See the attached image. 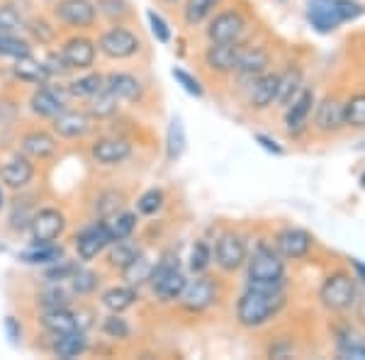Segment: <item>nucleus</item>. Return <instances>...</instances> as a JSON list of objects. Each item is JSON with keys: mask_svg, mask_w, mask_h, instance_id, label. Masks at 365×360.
I'll list each match as a JSON object with an SVG mask.
<instances>
[{"mask_svg": "<svg viewBox=\"0 0 365 360\" xmlns=\"http://www.w3.org/2000/svg\"><path fill=\"white\" fill-rule=\"evenodd\" d=\"M32 54V46L27 39H22L20 34L13 32H0V58H20Z\"/></svg>", "mask_w": 365, "mask_h": 360, "instance_id": "4c0bfd02", "label": "nucleus"}, {"mask_svg": "<svg viewBox=\"0 0 365 360\" xmlns=\"http://www.w3.org/2000/svg\"><path fill=\"white\" fill-rule=\"evenodd\" d=\"M285 307L282 290H261V287H246V292L237 302V322L244 329H258L268 324Z\"/></svg>", "mask_w": 365, "mask_h": 360, "instance_id": "f257e3e1", "label": "nucleus"}, {"mask_svg": "<svg viewBox=\"0 0 365 360\" xmlns=\"http://www.w3.org/2000/svg\"><path fill=\"white\" fill-rule=\"evenodd\" d=\"M71 290H73V294H78V297H86V294H93L98 290L100 280L98 275L93 273V270H86V268H78L73 275H71Z\"/></svg>", "mask_w": 365, "mask_h": 360, "instance_id": "37998d69", "label": "nucleus"}, {"mask_svg": "<svg viewBox=\"0 0 365 360\" xmlns=\"http://www.w3.org/2000/svg\"><path fill=\"white\" fill-rule=\"evenodd\" d=\"M241 51H244L241 42H210L202 54V61L215 73H232L237 68Z\"/></svg>", "mask_w": 365, "mask_h": 360, "instance_id": "9b49d317", "label": "nucleus"}, {"mask_svg": "<svg viewBox=\"0 0 365 360\" xmlns=\"http://www.w3.org/2000/svg\"><path fill=\"white\" fill-rule=\"evenodd\" d=\"M51 127L61 139H81L91 132V115L81 110H63L51 120Z\"/></svg>", "mask_w": 365, "mask_h": 360, "instance_id": "2eb2a0df", "label": "nucleus"}, {"mask_svg": "<svg viewBox=\"0 0 365 360\" xmlns=\"http://www.w3.org/2000/svg\"><path fill=\"white\" fill-rule=\"evenodd\" d=\"M166 3H175V0H166Z\"/></svg>", "mask_w": 365, "mask_h": 360, "instance_id": "0e129e2a", "label": "nucleus"}, {"mask_svg": "<svg viewBox=\"0 0 365 360\" xmlns=\"http://www.w3.org/2000/svg\"><path fill=\"white\" fill-rule=\"evenodd\" d=\"M212 258H215V263L220 270H225V273H234V270H239L241 265L246 263V258H249V246H246L244 236L227 232L217 239Z\"/></svg>", "mask_w": 365, "mask_h": 360, "instance_id": "423d86ee", "label": "nucleus"}, {"mask_svg": "<svg viewBox=\"0 0 365 360\" xmlns=\"http://www.w3.org/2000/svg\"><path fill=\"white\" fill-rule=\"evenodd\" d=\"M256 139L261 141V146H263L266 151H273V153H278V156L282 153V146H278V141H275V139L266 137V134H256Z\"/></svg>", "mask_w": 365, "mask_h": 360, "instance_id": "13d9d810", "label": "nucleus"}, {"mask_svg": "<svg viewBox=\"0 0 365 360\" xmlns=\"http://www.w3.org/2000/svg\"><path fill=\"white\" fill-rule=\"evenodd\" d=\"M20 149H22L25 156L44 161V158L54 156L58 144H56L54 134L44 132V129H32V132H27V134H22V137H20Z\"/></svg>", "mask_w": 365, "mask_h": 360, "instance_id": "aec40b11", "label": "nucleus"}, {"mask_svg": "<svg viewBox=\"0 0 365 360\" xmlns=\"http://www.w3.org/2000/svg\"><path fill=\"white\" fill-rule=\"evenodd\" d=\"M122 205H125V195L120 190H105L93 202V212H96L98 220H108V217H113L115 212L122 210Z\"/></svg>", "mask_w": 365, "mask_h": 360, "instance_id": "58836bf2", "label": "nucleus"}, {"mask_svg": "<svg viewBox=\"0 0 365 360\" xmlns=\"http://www.w3.org/2000/svg\"><path fill=\"white\" fill-rule=\"evenodd\" d=\"M39 324H42L44 331L51 336L68 334L78 329V324H76V312H71L68 307H46L42 314H39Z\"/></svg>", "mask_w": 365, "mask_h": 360, "instance_id": "5701e85b", "label": "nucleus"}, {"mask_svg": "<svg viewBox=\"0 0 365 360\" xmlns=\"http://www.w3.org/2000/svg\"><path fill=\"white\" fill-rule=\"evenodd\" d=\"M222 0H185V8H182V22L187 27L202 25L207 17L215 13V8H220Z\"/></svg>", "mask_w": 365, "mask_h": 360, "instance_id": "2f4dec72", "label": "nucleus"}, {"mask_svg": "<svg viewBox=\"0 0 365 360\" xmlns=\"http://www.w3.org/2000/svg\"><path fill=\"white\" fill-rule=\"evenodd\" d=\"M185 287H187V280L180 268L168 275H163L161 280L151 282V290H154V294L161 299V302H175V299H180L182 292H185Z\"/></svg>", "mask_w": 365, "mask_h": 360, "instance_id": "bb28decb", "label": "nucleus"}, {"mask_svg": "<svg viewBox=\"0 0 365 360\" xmlns=\"http://www.w3.org/2000/svg\"><path fill=\"white\" fill-rule=\"evenodd\" d=\"M185 144H187V137H185V127H182V120L180 117H173L168 125V132H166V156L168 161H178L185 151Z\"/></svg>", "mask_w": 365, "mask_h": 360, "instance_id": "c9c22d12", "label": "nucleus"}, {"mask_svg": "<svg viewBox=\"0 0 365 360\" xmlns=\"http://www.w3.org/2000/svg\"><path fill=\"white\" fill-rule=\"evenodd\" d=\"M88 348V339L86 334L81 331V329H76V331H68V334H58L54 336V346H51V353H54L56 358H78L83 356Z\"/></svg>", "mask_w": 365, "mask_h": 360, "instance_id": "a878e982", "label": "nucleus"}, {"mask_svg": "<svg viewBox=\"0 0 365 360\" xmlns=\"http://www.w3.org/2000/svg\"><path fill=\"white\" fill-rule=\"evenodd\" d=\"M275 249H278L282 258H292V261L304 258L312 249V234L297 227H287L275 239Z\"/></svg>", "mask_w": 365, "mask_h": 360, "instance_id": "4468645a", "label": "nucleus"}, {"mask_svg": "<svg viewBox=\"0 0 365 360\" xmlns=\"http://www.w3.org/2000/svg\"><path fill=\"white\" fill-rule=\"evenodd\" d=\"M344 122L351 129H365V93H356L344 103Z\"/></svg>", "mask_w": 365, "mask_h": 360, "instance_id": "a19ab883", "label": "nucleus"}, {"mask_svg": "<svg viewBox=\"0 0 365 360\" xmlns=\"http://www.w3.org/2000/svg\"><path fill=\"white\" fill-rule=\"evenodd\" d=\"M268 66H270V54L263 49V46H251V49L244 46L234 73L244 81H253V78H258V76L268 73Z\"/></svg>", "mask_w": 365, "mask_h": 360, "instance_id": "a211bd4d", "label": "nucleus"}, {"mask_svg": "<svg viewBox=\"0 0 365 360\" xmlns=\"http://www.w3.org/2000/svg\"><path fill=\"white\" fill-rule=\"evenodd\" d=\"M292 353V344L290 341H285V344H280V346H270L268 348V356L270 358H285V356H290Z\"/></svg>", "mask_w": 365, "mask_h": 360, "instance_id": "4d7b16f0", "label": "nucleus"}, {"mask_svg": "<svg viewBox=\"0 0 365 360\" xmlns=\"http://www.w3.org/2000/svg\"><path fill=\"white\" fill-rule=\"evenodd\" d=\"M141 49L139 37L132 32V29L122 27V25H113L108 27L103 34L98 37V51L108 58H132L137 56Z\"/></svg>", "mask_w": 365, "mask_h": 360, "instance_id": "7ed1b4c3", "label": "nucleus"}, {"mask_svg": "<svg viewBox=\"0 0 365 360\" xmlns=\"http://www.w3.org/2000/svg\"><path fill=\"white\" fill-rule=\"evenodd\" d=\"M105 86H108L120 100H127V103H139V100L144 98V86H141V81L137 76L125 73V71L105 76Z\"/></svg>", "mask_w": 365, "mask_h": 360, "instance_id": "b1692460", "label": "nucleus"}, {"mask_svg": "<svg viewBox=\"0 0 365 360\" xmlns=\"http://www.w3.org/2000/svg\"><path fill=\"white\" fill-rule=\"evenodd\" d=\"M103 334L108 336V339H115V341H127L129 336H132V326L127 324L125 317H120L117 312H113L110 317L103 319Z\"/></svg>", "mask_w": 365, "mask_h": 360, "instance_id": "49530a36", "label": "nucleus"}, {"mask_svg": "<svg viewBox=\"0 0 365 360\" xmlns=\"http://www.w3.org/2000/svg\"><path fill=\"white\" fill-rule=\"evenodd\" d=\"M161 207H163V192L158 190V187H151V190H146L137 200V212H139V215L151 217V215H156Z\"/></svg>", "mask_w": 365, "mask_h": 360, "instance_id": "8fccbe9b", "label": "nucleus"}, {"mask_svg": "<svg viewBox=\"0 0 365 360\" xmlns=\"http://www.w3.org/2000/svg\"><path fill=\"white\" fill-rule=\"evenodd\" d=\"M361 185L365 187V173H363V178H361Z\"/></svg>", "mask_w": 365, "mask_h": 360, "instance_id": "e2e57ef3", "label": "nucleus"}, {"mask_svg": "<svg viewBox=\"0 0 365 360\" xmlns=\"http://www.w3.org/2000/svg\"><path fill=\"white\" fill-rule=\"evenodd\" d=\"M27 29H29V34H32V37L37 39L39 44L49 46V44L56 42V27L51 25L46 17H32V20L27 22Z\"/></svg>", "mask_w": 365, "mask_h": 360, "instance_id": "de8ad7c7", "label": "nucleus"}, {"mask_svg": "<svg viewBox=\"0 0 365 360\" xmlns=\"http://www.w3.org/2000/svg\"><path fill=\"white\" fill-rule=\"evenodd\" d=\"M5 329H8L10 339L17 341V336H20V334H17V324H15V319H13V317H8V319H5Z\"/></svg>", "mask_w": 365, "mask_h": 360, "instance_id": "052dcab7", "label": "nucleus"}, {"mask_svg": "<svg viewBox=\"0 0 365 360\" xmlns=\"http://www.w3.org/2000/svg\"><path fill=\"white\" fill-rule=\"evenodd\" d=\"M351 265H353V270H356V275H358V280L365 285V263L363 261H358V258H351Z\"/></svg>", "mask_w": 365, "mask_h": 360, "instance_id": "bf43d9fd", "label": "nucleus"}, {"mask_svg": "<svg viewBox=\"0 0 365 360\" xmlns=\"http://www.w3.org/2000/svg\"><path fill=\"white\" fill-rule=\"evenodd\" d=\"M151 268H154V265L146 261V256H141V253H139V256L134 258V261L129 263L127 268H122V275H125L127 285H141V282L149 280Z\"/></svg>", "mask_w": 365, "mask_h": 360, "instance_id": "c03bdc74", "label": "nucleus"}, {"mask_svg": "<svg viewBox=\"0 0 365 360\" xmlns=\"http://www.w3.org/2000/svg\"><path fill=\"white\" fill-rule=\"evenodd\" d=\"M117 108H120V98H117L105 83L96 96L91 98V117H98V120H108V117H113L117 112Z\"/></svg>", "mask_w": 365, "mask_h": 360, "instance_id": "f704fd0d", "label": "nucleus"}, {"mask_svg": "<svg viewBox=\"0 0 365 360\" xmlns=\"http://www.w3.org/2000/svg\"><path fill=\"white\" fill-rule=\"evenodd\" d=\"M336 353L339 358L365 360V339L353 331V329H346V331L336 336Z\"/></svg>", "mask_w": 365, "mask_h": 360, "instance_id": "473e14b6", "label": "nucleus"}, {"mask_svg": "<svg viewBox=\"0 0 365 360\" xmlns=\"http://www.w3.org/2000/svg\"><path fill=\"white\" fill-rule=\"evenodd\" d=\"M280 3H282V0H280Z\"/></svg>", "mask_w": 365, "mask_h": 360, "instance_id": "69168bd1", "label": "nucleus"}, {"mask_svg": "<svg viewBox=\"0 0 365 360\" xmlns=\"http://www.w3.org/2000/svg\"><path fill=\"white\" fill-rule=\"evenodd\" d=\"M63 229H66V217L56 207L37 210L29 222V234H32L34 244H51L61 236Z\"/></svg>", "mask_w": 365, "mask_h": 360, "instance_id": "6e6552de", "label": "nucleus"}, {"mask_svg": "<svg viewBox=\"0 0 365 360\" xmlns=\"http://www.w3.org/2000/svg\"><path fill=\"white\" fill-rule=\"evenodd\" d=\"M137 299H139V294H137V290H134V285H117V287L105 290L103 297H100V302H103L105 309L122 314V312L129 309Z\"/></svg>", "mask_w": 365, "mask_h": 360, "instance_id": "c85d7f7f", "label": "nucleus"}, {"mask_svg": "<svg viewBox=\"0 0 365 360\" xmlns=\"http://www.w3.org/2000/svg\"><path fill=\"white\" fill-rule=\"evenodd\" d=\"M37 302L44 307H68L71 304V294L63 290V287H58V285H51V287H46V290H42L37 294Z\"/></svg>", "mask_w": 365, "mask_h": 360, "instance_id": "3c124183", "label": "nucleus"}, {"mask_svg": "<svg viewBox=\"0 0 365 360\" xmlns=\"http://www.w3.org/2000/svg\"><path fill=\"white\" fill-rule=\"evenodd\" d=\"M319 299H322V304L331 312L349 309L353 304V299H356V282H353V277L349 273L336 270V273H331L324 280V285L319 290Z\"/></svg>", "mask_w": 365, "mask_h": 360, "instance_id": "20e7f679", "label": "nucleus"}, {"mask_svg": "<svg viewBox=\"0 0 365 360\" xmlns=\"http://www.w3.org/2000/svg\"><path fill=\"white\" fill-rule=\"evenodd\" d=\"M105 83V76L100 73H88V76H81V78L71 81V83L66 86L68 96L71 98H78V100H91L96 93L103 88Z\"/></svg>", "mask_w": 365, "mask_h": 360, "instance_id": "e433bc0d", "label": "nucleus"}, {"mask_svg": "<svg viewBox=\"0 0 365 360\" xmlns=\"http://www.w3.org/2000/svg\"><path fill=\"white\" fill-rule=\"evenodd\" d=\"M170 73H173V78L182 86V91L190 93V96H195V98H202L205 91H202V86H200V81L195 78V76H190L187 71H182V68H173Z\"/></svg>", "mask_w": 365, "mask_h": 360, "instance_id": "5fc2aeb1", "label": "nucleus"}, {"mask_svg": "<svg viewBox=\"0 0 365 360\" xmlns=\"http://www.w3.org/2000/svg\"><path fill=\"white\" fill-rule=\"evenodd\" d=\"M54 17L71 29H91L98 22V8L93 0H56Z\"/></svg>", "mask_w": 365, "mask_h": 360, "instance_id": "39448f33", "label": "nucleus"}, {"mask_svg": "<svg viewBox=\"0 0 365 360\" xmlns=\"http://www.w3.org/2000/svg\"><path fill=\"white\" fill-rule=\"evenodd\" d=\"M63 258V249L56 246L54 241L51 244H32L27 251L20 253V261L27 265H51Z\"/></svg>", "mask_w": 365, "mask_h": 360, "instance_id": "c756f323", "label": "nucleus"}, {"mask_svg": "<svg viewBox=\"0 0 365 360\" xmlns=\"http://www.w3.org/2000/svg\"><path fill=\"white\" fill-rule=\"evenodd\" d=\"M278 98V73H263L251 81L246 105L251 110H268Z\"/></svg>", "mask_w": 365, "mask_h": 360, "instance_id": "dca6fc26", "label": "nucleus"}, {"mask_svg": "<svg viewBox=\"0 0 365 360\" xmlns=\"http://www.w3.org/2000/svg\"><path fill=\"white\" fill-rule=\"evenodd\" d=\"M210 263H212V249L205 241H195V246H192V251H190V258H187V268L195 275H200L210 268Z\"/></svg>", "mask_w": 365, "mask_h": 360, "instance_id": "09e8293b", "label": "nucleus"}, {"mask_svg": "<svg viewBox=\"0 0 365 360\" xmlns=\"http://www.w3.org/2000/svg\"><path fill=\"white\" fill-rule=\"evenodd\" d=\"M146 20H149L151 34L156 37V42L168 44L170 42V27H168V22L163 20V17L158 15V13H154V10H149V13H146Z\"/></svg>", "mask_w": 365, "mask_h": 360, "instance_id": "603ef678", "label": "nucleus"}, {"mask_svg": "<svg viewBox=\"0 0 365 360\" xmlns=\"http://www.w3.org/2000/svg\"><path fill=\"white\" fill-rule=\"evenodd\" d=\"M312 105H314V91L312 88H302L297 93L295 100L287 105V112H285V129L290 134H299L307 125V117L312 112Z\"/></svg>", "mask_w": 365, "mask_h": 360, "instance_id": "6ab92c4d", "label": "nucleus"}, {"mask_svg": "<svg viewBox=\"0 0 365 360\" xmlns=\"http://www.w3.org/2000/svg\"><path fill=\"white\" fill-rule=\"evenodd\" d=\"M110 246H113V249H110V253H108V265H110V268L122 270V268H127V265L139 256V249L134 244H129L127 239L113 241Z\"/></svg>", "mask_w": 365, "mask_h": 360, "instance_id": "ea45409f", "label": "nucleus"}, {"mask_svg": "<svg viewBox=\"0 0 365 360\" xmlns=\"http://www.w3.org/2000/svg\"><path fill=\"white\" fill-rule=\"evenodd\" d=\"M34 178V163L29 161V156L25 153H17V156L8 158V161L0 166V180L5 182L8 187H13V190H20V187L29 185Z\"/></svg>", "mask_w": 365, "mask_h": 360, "instance_id": "f3484780", "label": "nucleus"}, {"mask_svg": "<svg viewBox=\"0 0 365 360\" xmlns=\"http://www.w3.org/2000/svg\"><path fill=\"white\" fill-rule=\"evenodd\" d=\"M13 73H15V78L22 81V83H32V86H44L46 81L51 78V73H49V68H46V63L44 61H37V58H34L32 54L15 58Z\"/></svg>", "mask_w": 365, "mask_h": 360, "instance_id": "393cba45", "label": "nucleus"}, {"mask_svg": "<svg viewBox=\"0 0 365 360\" xmlns=\"http://www.w3.org/2000/svg\"><path fill=\"white\" fill-rule=\"evenodd\" d=\"M246 263H249L246 287H261V290H282L285 287V263L280 261V253L270 249L268 244L261 241Z\"/></svg>", "mask_w": 365, "mask_h": 360, "instance_id": "f03ea898", "label": "nucleus"}, {"mask_svg": "<svg viewBox=\"0 0 365 360\" xmlns=\"http://www.w3.org/2000/svg\"><path fill=\"white\" fill-rule=\"evenodd\" d=\"M98 44L88 37H71L61 44V56L66 58L71 71H88L96 63Z\"/></svg>", "mask_w": 365, "mask_h": 360, "instance_id": "ddd939ff", "label": "nucleus"}, {"mask_svg": "<svg viewBox=\"0 0 365 360\" xmlns=\"http://www.w3.org/2000/svg\"><path fill=\"white\" fill-rule=\"evenodd\" d=\"M215 299H217V282L212 280V277L200 273L195 280L187 282L180 302L187 312H202V309H207L210 304H215Z\"/></svg>", "mask_w": 365, "mask_h": 360, "instance_id": "f8f14e48", "label": "nucleus"}, {"mask_svg": "<svg viewBox=\"0 0 365 360\" xmlns=\"http://www.w3.org/2000/svg\"><path fill=\"white\" fill-rule=\"evenodd\" d=\"M44 63H46V68H49L51 76H66V73H71V68H68L66 58L61 56V51H51V54L44 58Z\"/></svg>", "mask_w": 365, "mask_h": 360, "instance_id": "6e6d98bb", "label": "nucleus"}, {"mask_svg": "<svg viewBox=\"0 0 365 360\" xmlns=\"http://www.w3.org/2000/svg\"><path fill=\"white\" fill-rule=\"evenodd\" d=\"M25 27H27L25 17H22V13L15 8V5L0 3V32L20 34V29H25Z\"/></svg>", "mask_w": 365, "mask_h": 360, "instance_id": "a18cd8bd", "label": "nucleus"}, {"mask_svg": "<svg viewBox=\"0 0 365 360\" xmlns=\"http://www.w3.org/2000/svg\"><path fill=\"white\" fill-rule=\"evenodd\" d=\"M132 156V144L120 137H100L91 144V158L98 166H120Z\"/></svg>", "mask_w": 365, "mask_h": 360, "instance_id": "9d476101", "label": "nucleus"}, {"mask_svg": "<svg viewBox=\"0 0 365 360\" xmlns=\"http://www.w3.org/2000/svg\"><path fill=\"white\" fill-rule=\"evenodd\" d=\"M96 8H98V15H103L105 20H110L113 25H120V22H125L127 17L132 15L127 0H96Z\"/></svg>", "mask_w": 365, "mask_h": 360, "instance_id": "79ce46f5", "label": "nucleus"}, {"mask_svg": "<svg viewBox=\"0 0 365 360\" xmlns=\"http://www.w3.org/2000/svg\"><path fill=\"white\" fill-rule=\"evenodd\" d=\"M334 8H336L341 22H353L365 13V8L356 0H334Z\"/></svg>", "mask_w": 365, "mask_h": 360, "instance_id": "864d4df0", "label": "nucleus"}, {"mask_svg": "<svg viewBox=\"0 0 365 360\" xmlns=\"http://www.w3.org/2000/svg\"><path fill=\"white\" fill-rule=\"evenodd\" d=\"M299 91H302V71L297 66H292V68H287L285 73L278 76V98H275V103H278L280 108H287Z\"/></svg>", "mask_w": 365, "mask_h": 360, "instance_id": "7c9ffc66", "label": "nucleus"}, {"mask_svg": "<svg viewBox=\"0 0 365 360\" xmlns=\"http://www.w3.org/2000/svg\"><path fill=\"white\" fill-rule=\"evenodd\" d=\"M29 108H32L34 115L39 117H46V120H54L58 112H63V100L56 96L54 91H49V88H39V91L32 93V98H29Z\"/></svg>", "mask_w": 365, "mask_h": 360, "instance_id": "cd10ccee", "label": "nucleus"}, {"mask_svg": "<svg viewBox=\"0 0 365 360\" xmlns=\"http://www.w3.org/2000/svg\"><path fill=\"white\" fill-rule=\"evenodd\" d=\"M105 227H108V234L113 241H122V239H129L132 232L137 229V215L134 212H115L113 217L105 220Z\"/></svg>", "mask_w": 365, "mask_h": 360, "instance_id": "72a5a7b5", "label": "nucleus"}, {"mask_svg": "<svg viewBox=\"0 0 365 360\" xmlns=\"http://www.w3.org/2000/svg\"><path fill=\"white\" fill-rule=\"evenodd\" d=\"M3 205H5V195H3V187H0V210H3Z\"/></svg>", "mask_w": 365, "mask_h": 360, "instance_id": "680f3d73", "label": "nucleus"}, {"mask_svg": "<svg viewBox=\"0 0 365 360\" xmlns=\"http://www.w3.org/2000/svg\"><path fill=\"white\" fill-rule=\"evenodd\" d=\"M307 17H309V25L319 34L334 32L341 25V17L336 13V8H334V0H309Z\"/></svg>", "mask_w": 365, "mask_h": 360, "instance_id": "412c9836", "label": "nucleus"}, {"mask_svg": "<svg viewBox=\"0 0 365 360\" xmlns=\"http://www.w3.org/2000/svg\"><path fill=\"white\" fill-rule=\"evenodd\" d=\"M314 127L324 134H334V132H339L341 127H346L344 103L336 98H324L319 103V108H317Z\"/></svg>", "mask_w": 365, "mask_h": 360, "instance_id": "4be33fe9", "label": "nucleus"}, {"mask_svg": "<svg viewBox=\"0 0 365 360\" xmlns=\"http://www.w3.org/2000/svg\"><path fill=\"white\" fill-rule=\"evenodd\" d=\"M110 244H113V239H110V234H108L105 220L91 222L88 227H83L76 234V253H78L81 261H93V258H98Z\"/></svg>", "mask_w": 365, "mask_h": 360, "instance_id": "0eeeda50", "label": "nucleus"}, {"mask_svg": "<svg viewBox=\"0 0 365 360\" xmlns=\"http://www.w3.org/2000/svg\"><path fill=\"white\" fill-rule=\"evenodd\" d=\"M246 29V20L239 10H225V13L215 15L205 34L210 42H239L241 34Z\"/></svg>", "mask_w": 365, "mask_h": 360, "instance_id": "1a4fd4ad", "label": "nucleus"}]
</instances>
